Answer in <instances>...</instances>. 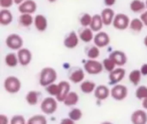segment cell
<instances>
[{
	"instance_id": "1",
	"label": "cell",
	"mask_w": 147,
	"mask_h": 124,
	"mask_svg": "<svg viewBox=\"0 0 147 124\" xmlns=\"http://www.w3.org/2000/svg\"><path fill=\"white\" fill-rule=\"evenodd\" d=\"M57 79V73L53 68L45 67L40 71L39 74V85L42 87H47L49 85L55 83Z\"/></svg>"
},
{
	"instance_id": "2",
	"label": "cell",
	"mask_w": 147,
	"mask_h": 124,
	"mask_svg": "<svg viewBox=\"0 0 147 124\" xmlns=\"http://www.w3.org/2000/svg\"><path fill=\"white\" fill-rule=\"evenodd\" d=\"M57 100L55 97H47L41 101L40 103V110L45 115H53L57 110Z\"/></svg>"
},
{
	"instance_id": "3",
	"label": "cell",
	"mask_w": 147,
	"mask_h": 124,
	"mask_svg": "<svg viewBox=\"0 0 147 124\" xmlns=\"http://www.w3.org/2000/svg\"><path fill=\"white\" fill-rule=\"evenodd\" d=\"M4 90L9 94H16L21 89V82L15 76H8L3 82Z\"/></svg>"
},
{
	"instance_id": "4",
	"label": "cell",
	"mask_w": 147,
	"mask_h": 124,
	"mask_svg": "<svg viewBox=\"0 0 147 124\" xmlns=\"http://www.w3.org/2000/svg\"><path fill=\"white\" fill-rule=\"evenodd\" d=\"M84 70L89 75H99L104 71L103 63L97 60H88L84 64Z\"/></svg>"
},
{
	"instance_id": "5",
	"label": "cell",
	"mask_w": 147,
	"mask_h": 124,
	"mask_svg": "<svg viewBox=\"0 0 147 124\" xmlns=\"http://www.w3.org/2000/svg\"><path fill=\"white\" fill-rule=\"evenodd\" d=\"M130 18L124 13H117L113 20V27L117 30H126L130 25Z\"/></svg>"
},
{
	"instance_id": "6",
	"label": "cell",
	"mask_w": 147,
	"mask_h": 124,
	"mask_svg": "<svg viewBox=\"0 0 147 124\" xmlns=\"http://www.w3.org/2000/svg\"><path fill=\"white\" fill-rule=\"evenodd\" d=\"M7 47L12 51H19L20 49L23 47V39L17 33H11L8 37H6V41H5Z\"/></svg>"
},
{
	"instance_id": "7",
	"label": "cell",
	"mask_w": 147,
	"mask_h": 124,
	"mask_svg": "<svg viewBox=\"0 0 147 124\" xmlns=\"http://www.w3.org/2000/svg\"><path fill=\"white\" fill-rule=\"evenodd\" d=\"M128 96V89L125 85L117 84L111 89V97L116 101H123Z\"/></svg>"
},
{
	"instance_id": "8",
	"label": "cell",
	"mask_w": 147,
	"mask_h": 124,
	"mask_svg": "<svg viewBox=\"0 0 147 124\" xmlns=\"http://www.w3.org/2000/svg\"><path fill=\"white\" fill-rule=\"evenodd\" d=\"M126 76V71L124 68L122 67H117L114 71L109 73V81H110L111 85H117L119 84Z\"/></svg>"
},
{
	"instance_id": "9",
	"label": "cell",
	"mask_w": 147,
	"mask_h": 124,
	"mask_svg": "<svg viewBox=\"0 0 147 124\" xmlns=\"http://www.w3.org/2000/svg\"><path fill=\"white\" fill-rule=\"evenodd\" d=\"M17 57H18L19 65L22 67H26L32 61V53L26 47H22L17 51Z\"/></svg>"
},
{
	"instance_id": "10",
	"label": "cell",
	"mask_w": 147,
	"mask_h": 124,
	"mask_svg": "<svg viewBox=\"0 0 147 124\" xmlns=\"http://www.w3.org/2000/svg\"><path fill=\"white\" fill-rule=\"evenodd\" d=\"M109 58L114 62L117 67H123V66H125L127 63L126 54L122 51H119V49L113 51L112 53L109 55Z\"/></svg>"
},
{
	"instance_id": "11",
	"label": "cell",
	"mask_w": 147,
	"mask_h": 124,
	"mask_svg": "<svg viewBox=\"0 0 147 124\" xmlns=\"http://www.w3.org/2000/svg\"><path fill=\"white\" fill-rule=\"evenodd\" d=\"M37 4L34 0H25L24 2L18 5V11L20 14H24V13H28V14H32L36 11Z\"/></svg>"
},
{
	"instance_id": "12",
	"label": "cell",
	"mask_w": 147,
	"mask_h": 124,
	"mask_svg": "<svg viewBox=\"0 0 147 124\" xmlns=\"http://www.w3.org/2000/svg\"><path fill=\"white\" fill-rule=\"evenodd\" d=\"M79 41L80 37L75 31H71L63 39V45L69 49H74L79 45Z\"/></svg>"
},
{
	"instance_id": "13",
	"label": "cell",
	"mask_w": 147,
	"mask_h": 124,
	"mask_svg": "<svg viewBox=\"0 0 147 124\" xmlns=\"http://www.w3.org/2000/svg\"><path fill=\"white\" fill-rule=\"evenodd\" d=\"M110 37L107 33L105 31H99L95 35V37H94V43L95 45H97L98 47H105L107 45H109L110 43Z\"/></svg>"
},
{
	"instance_id": "14",
	"label": "cell",
	"mask_w": 147,
	"mask_h": 124,
	"mask_svg": "<svg viewBox=\"0 0 147 124\" xmlns=\"http://www.w3.org/2000/svg\"><path fill=\"white\" fill-rule=\"evenodd\" d=\"M131 123L132 124H146L147 123V113L144 109L135 110L131 114Z\"/></svg>"
},
{
	"instance_id": "15",
	"label": "cell",
	"mask_w": 147,
	"mask_h": 124,
	"mask_svg": "<svg viewBox=\"0 0 147 124\" xmlns=\"http://www.w3.org/2000/svg\"><path fill=\"white\" fill-rule=\"evenodd\" d=\"M59 95L55 98H57V100L59 102H63L65 98H67V96L69 95V93L71 92V84L67 81H61L59 83Z\"/></svg>"
},
{
	"instance_id": "16",
	"label": "cell",
	"mask_w": 147,
	"mask_h": 124,
	"mask_svg": "<svg viewBox=\"0 0 147 124\" xmlns=\"http://www.w3.org/2000/svg\"><path fill=\"white\" fill-rule=\"evenodd\" d=\"M34 27L36 28L37 31L39 33H43L47 29L49 26V22H47V18L43 14H36L34 16V23H33Z\"/></svg>"
},
{
	"instance_id": "17",
	"label": "cell",
	"mask_w": 147,
	"mask_h": 124,
	"mask_svg": "<svg viewBox=\"0 0 147 124\" xmlns=\"http://www.w3.org/2000/svg\"><path fill=\"white\" fill-rule=\"evenodd\" d=\"M94 96L97 100L103 101V100H106L107 98L111 96V90L105 85H99L97 86L96 90H95Z\"/></svg>"
},
{
	"instance_id": "18",
	"label": "cell",
	"mask_w": 147,
	"mask_h": 124,
	"mask_svg": "<svg viewBox=\"0 0 147 124\" xmlns=\"http://www.w3.org/2000/svg\"><path fill=\"white\" fill-rule=\"evenodd\" d=\"M115 15H116V13L111 7H106V8L103 9L102 12H101V17H102L105 26H109V25L113 24Z\"/></svg>"
},
{
	"instance_id": "19",
	"label": "cell",
	"mask_w": 147,
	"mask_h": 124,
	"mask_svg": "<svg viewBox=\"0 0 147 124\" xmlns=\"http://www.w3.org/2000/svg\"><path fill=\"white\" fill-rule=\"evenodd\" d=\"M69 79L74 84H81L83 81H85V70L82 69L74 70L69 74Z\"/></svg>"
},
{
	"instance_id": "20",
	"label": "cell",
	"mask_w": 147,
	"mask_h": 124,
	"mask_svg": "<svg viewBox=\"0 0 147 124\" xmlns=\"http://www.w3.org/2000/svg\"><path fill=\"white\" fill-rule=\"evenodd\" d=\"M79 37H80V39L85 43H91L92 41H94V31L90 28V27H83V29L80 31L79 33Z\"/></svg>"
},
{
	"instance_id": "21",
	"label": "cell",
	"mask_w": 147,
	"mask_h": 124,
	"mask_svg": "<svg viewBox=\"0 0 147 124\" xmlns=\"http://www.w3.org/2000/svg\"><path fill=\"white\" fill-rule=\"evenodd\" d=\"M13 20V15L9 9H1L0 10V24L3 26L9 25Z\"/></svg>"
},
{
	"instance_id": "22",
	"label": "cell",
	"mask_w": 147,
	"mask_h": 124,
	"mask_svg": "<svg viewBox=\"0 0 147 124\" xmlns=\"http://www.w3.org/2000/svg\"><path fill=\"white\" fill-rule=\"evenodd\" d=\"M103 26H104V22H103V19H102V17H101V14L93 15L90 28L92 29L94 33H99V31L102 30Z\"/></svg>"
},
{
	"instance_id": "23",
	"label": "cell",
	"mask_w": 147,
	"mask_h": 124,
	"mask_svg": "<svg viewBox=\"0 0 147 124\" xmlns=\"http://www.w3.org/2000/svg\"><path fill=\"white\" fill-rule=\"evenodd\" d=\"M130 9L134 13H143L146 9V3L143 0H132L130 2Z\"/></svg>"
},
{
	"instance_id": "24",
	"label": "cell",
	"mask_w": 147,
	"mask_h": 124,
	"mask_svg": "<svg viewBox=\"0 0 147 124\" xmlns=\"http://www.w3.org/2000/svg\"><path fill=\"white\" fill-rule=\"evenodd\" d=\"M96 88H97V85L93 81H90V80H85V81H83L80 86L81 91L84 94H87V95H88V94L94 93Z\"/></svg>"
},
{
	"instance_id": "25",
	"label": "cell",
	"mask_w": 147,
	"mask_h": 124,
	"mask_svg": "<svg viewBox=\"0 0 147 124\" xmlns=\"http://www.w3.org/2000/svg\"><path fill=\"white\" fill-rule=\"evenodd\" d=\"M39 95H40L39 92L31 90V91L27 92V94L25 95V101L29 106H35L38 103Z\"/></svg>"
},
{
	"instance_id": "26",
	"label": "cell",
	"mask_w": 147,
	"mask_h": 124,
	"mask_svg": "<svg viewBox=\"0 0 147 124\" xmlns=\"http://www.w3.org/2000/svg\"><path fill=\"white\" fill-rule=\"evenodd\" d=\"M18 22L22 27H29L34 23V17H32V15L28 14V13L20 14L18 18Z\"/></svg>"
},
{
	"instance_id": "27",
	"label": "cell",
	"mask_w": 147,
	"mask_h": 124,
	"mask_svg": "<svg viewBox=\"0 0 147 124\" xmlns=\"http://www.w3.org/2000/svg\"><path fill=\"white\" fill-rule=\"evenodd\" d=\"M79 99H80V98H79L78 93H77V92L71 91L63 103L65 104V106H67V107H73V106L77 105V104L79 103Z\"/></svg>"
},
{
	"instance_id": "28",
	"label": "cell",
	"mask_w": 147,
	"mask_h": 124,
	"mask_svg": "<svg viewBox=\"0 0 147 124\" xmlns=\"http://www.w3.org/2000/svg\"><path fill=\"white\" fill-rule=\"evenodd\" d=\"M4 62H5V65L9 68H15L17 65H19L17 54H14V53L7 54L4 58Z\"/></svg>"
},
{
	"instance_id": "29",
	"label": "cell",
	"mask_w": 147,
	"mask_h": 124,
	"mask_svg": "<svg viewBox=\"0 0 147 124\" xmlns=\"http://www.w3.org/2000/svg\"><path fill=\"white\" fill-rule=\"evenodd\" d=\"M144 23L141 20V18H133L130 22V25H129V28L131 29L134 33H140L142 31L143 27H144Z\"/></svg>"
},
{
	"instance_id": "30",
	"label": "cell",
	"mask_w": 147,
	"mask_h": 124,
	"mask_svg": "<svg viewBox=\"0 0 147 124\" xmlns=\"http://www.w3.org/2000/svg\"><path fill=\"white\" fill-rule=\"evenodd\" d=\"M141 77H142V74H141L140 70H132L129 73V81L134 86H138L140 84Z\"/></svg>"
},
{
	"instance_id": "31",
	"label": "cell",
	"mask_w": 147,
	"mask_h": 124,
	"mask_svg": "<svg viewBox=\"0 0 147 124\" xmlns=\"http://www.w3.org/2000/svg\"><path fill=\"white\" fill-rule=\"evenodd\" d=\"M26 124H47V120L45 115L35 114V115L29 117Z\"/></svg>"
},
{
	"instance_id": "32",
	"label": "cell",
	"mask_w": 147,
	"mask_h": 124,
	"mask_svg": "<svg viewBox=\"0 0 147 124\" xmlns=\"http://www.w3.org/2000/svg\"><path fill=\"white\" fill-rule=\"evenodd\" d=\"M87 57L89 60H97L100 57V47L97 45H92L87 49Z\"/></svg>"
},
{
	"instance_id": "33",
	"label": "cell",
	"mask_w": 147,
	"mask_h": 124,
	"mask_svg": "<svg viewBox=\"0 0 147 124\" xmlns=\"http://www.w3.org/2000/svg\"><path fill=\"white\" fill-rule=\"evenodd\" d=\"M135 97L138 100L143 101L147 98V87L146 86H139L135 91Z\"/></svg>"
},
{
	"instance_id": "34",
	"label": "cell",
	"mask_w": 147,
	"mask_h": 124,
	"mask_svg": "<svg viewBox=\"0 0 147 124\" xmlns=\"http://www.w3.org/2000/svg\"><path fill=\"white\" fill-rule=\"evenodd\" d=\"M69 117L71 118V120H74V121H76V122L79 121V120L83 117L82 110L79 109V108H73V109L69 112Z\"/></svg>"
},
{
	"instance_id": "35",
	"label": "cell",
	"mask_w": 147,
	"mask_h": 124,
	"mask_svg": "<svg viewBox=\"0 0 147 124\" xmlns=\"http://www.w3.org/2000/svg\"><path fill=\"white\" fill-rule=\"evenodd\" d=\"M45 91L51 96V97H57L59 95V83H53L51 85H49L47 87H45Z\"/></svg>"
},
{
	"instance_id": "36",
	"label": "cell",
	"mask_w": 147,
	"mask_h": 124,
	"mask_svg": "<svg viewBox=\"0 0 147 124\" xmlns=\"http://www.w3.org/2000/svg\"><path fill=\"white\" fill-rule=\"evenodd\" d=\"M92 18H93V15L89 14V13H84L80 17V24L83 27H90L91 22H92Z\"/></svg>"
},
{
	"instance_id": "37",
	"label": "cell",
	"mask_w": 147,
	"mask_h": 124,
	"mask_svg": "<svg viewBox=\"0 0 147 124\" xmlns=\"http://www.w3.org/2000/svg\"><path fill=\"white\" fill-rule=\"evenodd\" d=\"M102 63H103L104 70L108 72V73H111L112 71H114V70L116 69V67H117V66L115 65V63L110 59V58H107V59H105Z\"/></svg>"
},
{
	"instance_id": "38",
	"label": "cell",
	"mask_w": 147,
	"mask_h": 124,
	"mask_svg": "<svg viewBox=\"0 0 147 124\" xmlns=\"http://www.w3.org/2000/svg\"><path fill=\"white\" fill-rule=\"evenodd\" d=\"M27 121H25V118L22 115H14L11 117L10 119V123L9 124H26Z\"/></svg>"
},
{
	"instance_id": "39",
	"label": "cell",
	"mask_w": 147,
	"mask_h": 124,
	"mask_svg": "<svg viewBox=\"0 0 147 124\" xmlns=\"http://www.w3.org/2000/svg\"><path fill=\"white\" fill-rule=\"evenodd\" d=\"M14 3V0H0V7L1 9H9Z\"/></svg>"
},
{
	"instance_id": "40",
	"label": "cell",
	"mask_w": 147,
	"mask_h": 124,
	"mask_svg": "<svg viewBox=\"0 0 147 124\" xmlns=\"http://www.w3.org/2000/svg\"><path fill=\"white\" fill-rule=\"evenodd\" d=\"M10 119L5 114H0V124H9Z\"/></svg>"
},
{
	"instance_id": "41",
	"label": "cell",
	"mask_w": 147,
	"mask_h": 124,
	"mask_svg": "<svg viewBox=\"0 0 147 124\" xmlns=\"http://www.w3.org/2000/svg\"><path fill=\"white\" fill-rule=\"evenodd\" d=\"M59 124H76V121H74L71 120L69 117H67V118H63L59 122Z\"/></svg>"
},
{
	"instance_id": "42",
	"label": "cell",
	"mask_w": 147,
	"mask_h": 124,
	"mask_svg": "<svg viewBox=\"0 0 147 124\" xmlns=\"http://www.w3.org/2000/svg\"><path fill=\"white\" fill-rule=\"evenodd\" d=\"M140 18H141V20L143 21V23H144L145 26L147 27V10H145L143 13H141Z\"/></svg>"
},
{
	"instance_id": "43",
	"label": "cell",
	"mask_w": 147,
	"mask_h": 124,
	"mask_svg": "<svg viewBox=\"0 0 147 124\" xmlns=\"http://www.w3.org/2000/svg\"><path fill=\"white\" fill-rule=\"evenodd\" d=\"M104 1V4L106 5L107 7H111L116 3V0H103Z\"/></svg>"
},
{
	"instance_id": "44",
	"label": "cell",
	"mask_w": 147,
	"mask_h": 124,
	"mask_svg": "<svg viewBox=\"0 0 147 124\" xmlns=\"http://www.w3.org/2000/svg\"><path fill=\"white\" fill-rule=\"evenodd\" d=\"M140 72L142 74V76H147V64H144V65L141 66Z\"/></svg>"
},
{
	"instance_id": "45",
	"label": "cell",
	"mask_w": 147,
	"mask_h": 124,
	"mask_svg": "<svg viewBox=\"0 0 147 124\" xmlns=\"http://www.w3.org/2000/svg\"><path fill=\"white\" fill-rule=\"evenodd\" d=\"M142 107L144 110H147V98L142 101Z\"/></svg>"
},
{
	"instance_id": "46",
	"label": "cell",
	"mask_w": 147,
	"mask_h": 124,
	"mask_svg": "<svg viewBox=\"0 0 147 124\" xmlns=\"http://www.w3.org/2000/svg\"><path fill=\"white\" fill-rule=\"evenodd\" d=\"M25 0H14V3L15 4H17V5H19V4H21L22 2H24Z\"/></svg>"
},
{
	"instance_id": "47",
	"label": "cell",
	"mask_w": 147,
	"mask_h": 124,
	"mask_svg": "<svg viewBox=\"0 0 147 124\" xmlns=\"http://www.w3.org/2000/svg\"><path fill=\"white\" fill-rule=\"evenodd\" d=\"M143 43H144V45L147 47V35L144 37V41H143Z\"/></svg>"
},
{
	"instance_id": "48",
	"label": "cell",
	"mask_w": 147,
	"mask_h": 124,
	"mask_svg": "<svg viewBox=\"0 0 147 124\" xmlns=\"http://www.w3.org/2000/svg\"><path fill=\"white\" fill-rule=\"evenodd\" d=\"M47 2H49V3H55V2H57V0H47Z\"/></svg>"
},
{
	"instance_id": "49",
	"label": "cell",
	"mask_w": 147,
	"mask_h": 124,
	"mask_svg": "<svg viewBox=\"0 0 147 124\" xmlns=\"http://www.w3.org/2000/svg\"><path fill=\"white\" fill-rule=\"evenodd\" d=\"M101 124H113L112 122H110V121H104V122H102Z\"/></svg>"
},
{
	"instance_id": "50",
	"label": "cell",
	"mask_w": 147,
	"mask_h": 124,
	"mask_svg": "<svg viewBox=\"0 0 147 124\" xmlns=\"http://www.w3.org/2000/svg\"><path fill=\"white\" fill-rule=\"evenodd\" d=\"M145 3H146V10H147V0L145 1Z\"/></svg>"
},
{
	"instance_id": "51",
	"label": "cell",
	"mask_w": 147,
	"mask_h": 124,
	"mask_svg": "<svg viewBox=\"0 0 147 124\" xmlns=\"http://www.w3.org/2000/svg\"><path fill=\"white\" fill-rule=\"evenodd\" d=\"M143 1H146V0H143Z\"/></svg>"
}]
</instances>
